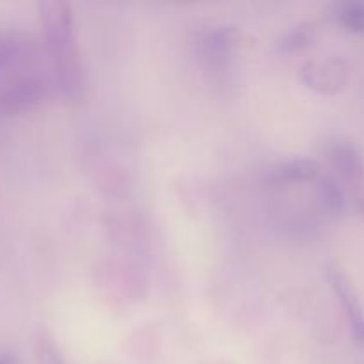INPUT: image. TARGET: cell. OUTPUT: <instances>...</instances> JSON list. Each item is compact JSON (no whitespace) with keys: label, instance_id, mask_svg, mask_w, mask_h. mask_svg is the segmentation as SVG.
<instances>
[{"label":"cell","instance_id":"obj_1","mask_svg":"<svg viewBox=\"0 0 364 364\" xmlns=\"http://www.w3.org/2000/svg\"><path fill=\"white\" fill-rule=\"evenodd\" d=\"M38 16L53 60L59 95L66 102H77L82 96L84 82L73 9L70 4L60 0H43L38 4Z\"/></svg>","mask_w":364,"mask_h":364},{"label":"cell","instance_id":"obj_2","mask_svg":"<svg viewBox=\"0 0 364 364\" xmlns=\"http://www.w3.org/2000/svg\"><path fill=\"white\" fill-rule=\"evenodd\" d=\"M48 85L34 75L16 77L0 87V117L20 116L38 109L46 98Z\"/></svg>","mask_w":364,"mask_h":364},{"label":"cell","instance_id":"obj_3","mask_svg":"<svg viewBox=\"0 0 364 364\" xmlns=\"http://www.w3.org/2000/svg\"><path fill=\"white\" fill-rule=\"evenodd\" d=\"M327 281H329L338 302L343 308L352 338L358 345H364V308L355 294V288L352 287L350 279L345 276L340 267H327Z\"/></svg>","mask_w":364,"mask_h":364},{"label":"cell","instance_id":"obj_4","mask_svg":"<svg viewBox=\"0 0 364 364\" xmlns=\"http://www.w3.org/2000/svg\"><path fill=\"white\" fill-rule=\"evenodd\" d=\"M301 78L318 95H336L347 82V64L338 57L309 60L301 68Z\"/></svg>","mask_w":364,"mask_h":364},{"label":"cell","instance_id":"obj_5","mask_svg":"<svg viewBox=\"0 0 364 364\" xmlns=\"http://www.w3.org/2000/svg\"><path fill=\"white\" fill-rule=\"evenodd\" d=\"M327 159L340 178L350 183L364 180V159L350 141H336L327 148Z\"/></svg>","mask_w":364,"mask_h":364},{"label":"cell","instance_id":"obj_6","mask_svg":"<svg viewBox=\"0 0 364 364\" xmlns=\"http://www.w3.org/2000/svg\"><path fill=\"white\" fill-rule=\"evenodd\" d=\"M320 176V164L308 156H294L279 162L269 171V180L274 183H304Z\"/></svg>","mask_w":364,"mask_h":364},{"label":"cell","instance_id":"obj_7","mask_svg":"<svg viewBox=\"0 0 364 364\" xmlns=\"http://www.w3.org/2000/svg\"><path fill=\"white\" fill-rule=\"evenodd\" d=\"M316 38V25L313 21H299L277 38L276 50L279 53H297L313 45Z\"/></svg>","mask_w":364,"mask_h":364},{"label":"cell","instance_id":"obj_8","mask_svg":"<svg viewBox=\"0 0 364 364\" xmlns=\"http://www.w3.org/2000/svg\"><path fill=\"white\" fill-rule=\"evenodd\" d=\"M238 31L233 25H213L203 34L201 45L212 55H228L237 46Z\"/></svg>","mask_w":364,"mask_h":364},{"label":"cell","instance_id":"obj_9","mask_svg":"<svg viewBox=\"0 0 364 364\" xmlns=\"http://www.w3.org/2000/svg\"><path fill=\"white\" fill-rule=\"evenodd\" d=\"M316 198H318L320 208L329 213V215L338 217L347 208V198H345L343 188L340 187L336 178L333 176H326L318 181Z\"/></svg>","mask_w":364,"mask_h":364},{"label":"cell","instance_id":"obj_10","mask_svg":"<svg viewBox=\"0 0 364 364\" xmlns=\"http://www.w3.org/2000/svg\"><path fill=\"white\" fill-rule=\"evenodd\" d=\"M27 53V41L16 32L0 31V75L20 63Z\"/></svg>","mask_w":364,"mask_h":364},{"label":"cell","instance_id":"obj_11","mask_svg":"<svg viewBox=\"0 0 364 364\" xmlns=\"http://www.w3.org/2000/svg\"><path fill=\"white\" fill-rule=\"evenodd\" d=\"M338 23L348 32L364 34V0H348L338 4L334 9Z\"/></svg>","mask_w":364,"mask_h":364},{"label":"cell","instance_id":"obj_12","mask_svg":"<svg viewBox=\"0 0 364 364\" xmlns=\"http://www.w3.org/2000/svg\"><path fill=\"white\" fill-rule=\"evenodd\" d=\"M36 358H38V364H66L57 343L46 333L38 334V340H36Z\"/></svg>","mask_w":364,"mask_h":364},{"label":"cell","instance_id":"obj_13","mask_svg":"<svg viewBox=\"0 0 364 364\" xmlns=\"http://www.w3.org/2000/svg\"><path fill=\"white\" fill-rule=\"evenodd\" d=\"M0 364H18V361L13 354L2 352V354H0Z\"/></svg>","mask_w":364,"mask_h":364},{"label":"cell","instance_id":"obj_14","mask_svg":"<svg viewBox=\"0 0 364 364\" xmlns=\"http://www.w3.org/2000/svg\"><path fill=\"white\" fill-rule=\"evenodd\" d=\"M359 208H361V213L364 217V194L361 196V198H359Z\"/></svg>","mask_w":364,"mask_h":364}]
</instances>
